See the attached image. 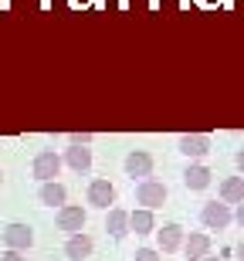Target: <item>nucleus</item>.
<instances>
[{
    "mask_svg": "<svg viewBox=\"0 0 244 261\" xmlns=\"http://www.w3.org/2000/svg\"><path fill=\"white\" fill-rule=\"evenodd\" d=\"M0 241H4V251H31V244H34V227L14 221V224L4 227Z\"/></svg>",
    "mask_w": 244,
    "mask_h": 261,
    "instance_id": "obj_1",
    "label": "nucleus"
},
{
    "mask_svg": "<svg viewBox=\"0 0 244 261\" xmlns=\"http://www.w3.org/2000/svg\"><path fill=\"white\" fill-rule=\"evenodd\" d=\"M61 163H65V160H61L55 149H41V153L34 156V163H31V173L38 176L41 184H51V180L61 173Z\"/></svg>",
    "mask_w": 244,
    "mask_h": 261,
    "instance_id": "obj_2",
    "label": "nucleus"
},
{
    "mask_svg": "<svg viewBox=\"0 0 244 261\" xmlns=\"http://www.w3.org/2000/svg\"><path fill=\"white\" fill-rule=\"evenodd\" d=\"M200 221H204V227L207 231H224L227 224L234 221V214H231V203H217V200H210V203H204V211H200Z\"/></svg>",
    "mask_w": 244,
    "mask_h": 261,
    "instance_id": "obj_3",
    "label": "nucleus"
},
{
    "mask_svg": "<svg viewBox=\"0 0 244 261\" xmlns=\"http://www.w3.org/2000/svg\"><path fill=\"white\" fill-rule=\"evenodd\" d=\"M85 200H88V207H95V211H112V203H116V187L98 176V180L88 184Z\"/></svg>",
    "mask_w": 244,
    "mask_h": 261,
    "instance_id": "obj_4",
    "label": "nucleus"
},
{
    "mask_svg": "<svg viewBox=\"0 0 244 261\" xmlns=\"http://www.w3.org/2000/svg\"><path fill=\"white\" fill-rule=\"evenodd\" d=\"M55 221H58V231H65L71 238V234H82V231H85L88 214H85V207H78V203H65Z\"/></svg>",
    "mask_w": 244,
    "mask_h": 261,
    "instance_id": "obj_5",
    "label": "nucleus"
},
{
    "mask_svg": "<svg viewBox=\"0 0 244 261\" xmlns=\"http://www.w3.org/2000/svg\"><path fill=\"white\" fill-rule=\"evenodd\" d=\"M136 203L146 207V211L163 207L166 203V184H159V180H143V184H136Z\"/></svg>",
    "mask_w": 244,
    "mask_h": 261,
    "instance_id": "obj_6",
    "label": "nucleus"
},
{
    "mask_svg": "<svg viewBox=\"0 0 244 261\" xmlns=\"http://www.w3.org/2000/svg\"><path fill=\"white\" fill-rule=\"evenodd\" d=\"M122 170H126V176H132V180L139 176V184H143V180L153 176V156H149L146 149H132V153H126V160H122Z\"/></svg>",
    "mask_w": 244,
    "mask_h": 261,
    "instance_id": "obj_7",
    "label": "nucleus"
},
{
    "mask_svg": "<svg viewBox=\"0 0 244 261\" xmlns=\"http://www.w3.org/2000/svg\"><path fill=\"white\" fill-rule=\"evenodd\" d=\"M183 241H186V231L180 227V224H163L156 231V248L163 254H176V251H183Z\"/></svg>",
    "mask_w": 244,
    "mask_h": 261,
    "instance_id": "obj_8",
    "label": "nucleus"
},
{
    "mask_svg": "<svg viewBox=\"0 0 244 261\" xmlns=\"http://www.w3.org/2000/svg\"><path fill=\"white\" fill-rule=\"evenodd\" d=\"M176 146H180V153H183L186 160L197 163V160H204V156L210 153V136L207 133H186V136H180Z\"/></svg>",
    "mask_w": 244,
    "mask_h": 261,
    "instance_id": "obj_9",
    "label": "nucleus"
},
{
    "mask_svg": "<svg viewBox=\"0 0 244 261\" xmlns=\"http://www.w3.org/2000/svg\"><path fill=\"white\" fill-rule=\"evenodd\" d=\"M183 258L186 261H204V258H210V234H204V231H190V234H186Z\"/></svg>",
    "mask_w": 244,
    "mask_h": 261,
    "instance_id": "obj_10",
    "label": "nucleus"
},
{
    "mask_svg": "<svg viewBox=\"0 0 244 261\" xmlns=\"http://www.w3.org/2000/svg\"><path fill=\"white\" fill-rule=\"evenodd\" d=\"M92 251H95V241H92L85 231L71 234L68 241H65V258L68 261H85V258H92Z\"/></svg>",
    "mask_w": 244,
    "mask_h": 261,
    "instance_id": "obj_11",
    "label": "nucleus"
},
{
    "mask_svg": "<svg viewBox=\"0 0 244 261\" xmlns=\"http://www.w3.org/2000/svg\"><path fill=\"white\" fill-rule=\"evenodd\" d=\"M105 231H109V238L122 241V238L132 231V224H129V211H122V207H112V211H105Z\"/></svg>",
    "mask_w": 244,
    "mask_h": 261,
    "instance_id": "obj_12",
    "label": "nucleus"
},
{
    "mask_svg": "<svg viewBox=\"0 0 244 261\" xmlns=\"http://www.w3.org/2000/svg\"><path fill=\"white\" fill-rule=\"evenodd\" d=\"M61 160H65V166H71L75 173H88V170H92V149H88V146H68Z\"/></svg>",
    "mask_w": 244,
    "mask_h": 261,
    "instance_id": "obj_13",
    "label": "nucleus"
},
{
    "mask_svg": "<svg viewBox=\"0 0 244 261\" xmlns=\"http://www.w3.org/2000/svg\"><path fill=\"white\" fill-rule=\"evenodd\" d=\"M210 170H207L204 163H190L183 170V187L186 190H207V187H210Z\"/></svg>",
    "mask_w": 244,
    "mask_h": 261,
    "instance_id": "obj_14",
    "label": "nucleus"
},
{
    "mask_svg": "<svg viewBox=\"0 0 244 261\" xmlns=\"http://www.w3.org/2000/svg\"><path fill=\"white\" fill-rule=\"evenodd\" d=\"M38 197H41V203L44 207H65V200H68V190H65V184H58V180H51V184H41V190H38Z\"/></svg>",
    "mask_w": 244,
    "mask_h": 261,
    "instance_id": "obj_15",
    "label": "nucleus"
},
{
    "mask_svg": "<svg viewBox=\"0 0 244 261\" xmlns=\"http://www.w3.org/2000/svg\"><path fill=\"white\" fill-rule=\"evenodd\" d=\"M221 200L224 203H244V176H227V180H221Z\"/></svg>",
    "mask_w": 244,
    "mask_h": 261,
    "instance_id": "obj_16",
    "label": "nucleus"
},
{
    "mask_svg": "<svg viewBox=\"0 0 244 261\" xmlns=\"http://www.w3.org/2000/svg\"><path fill=\"white\" fill-rule=\"evenodd\" d=\"M129 224H132V231H136V234H153V231H159L153 211H146V207H139V211L129 214Z\"/></svg>",
    "mask_w": 244,
    "mask_h": 261,
    "instance_id": "obj_17",
    "label": "nucleus"
},
{
    "mask_svg": "<svg viewBox=\"0 0 244 261\" xmlns=\"http://www.w3.org/2000/svg\"><path fill=\"white\" fill-rule=\"evenodd\" d=\"M159 248H139L136 254H132V261H159Z\"/></svg>",
    "mask_w": 244,
    "mask_h": 261,
    "instance_id": "obj_18",
    "label": "nucleus"
},
{
    "mask_svg": "<svg viewBox=\"0 0 244 261\" xmlns=\"http://www.w3.org/2000/svg\"><path fill=\"white\" fill-rule=\"evenodd\" d=\"M92 133H68V146H92Z\"/></svg>",
    "mask_w": 244,
    "mask_h": 261,
    "instance_id": "obj_19",
    "label": "nucleus"
},
{
    "mask_svg": "<svg viewBox=\"0 0 244 261\" xmlns=\"http://www.w3.org/2000/svg\"><path fill=\"white\" fill-rule=\"evenodd\" d=\"M0 261H28V258H24V251H4Z\"/></svg>",
    "mask_w": 244,
    "mask_h": 261,
    "instance_id": "obj_20",
    "label": "nucleus"
},
{
    "mask_svg": "<svg viewBox=\"0 0 244 261\" xmlns=\"http://www.w3.org/2000/svg\"><path fill=\"white\" fill-rule=\"evenodd\" d=\"M234 166H237V170H241V176H244V146H241V149H237V153H234Z\"/></svg>",
    "mask_w": 244,
    "mask_h": 261,
    "instance_id": "obj_21",
    "label": "nucleus"
},
{
    "mask_svg": "<svg viewBox=\"0 0 244 261\" xmlns=\"http://www.w3.org/2000/svg\"><path fill=\"white\" fill-rule=\"evenodd\" d=\"M234 221L244 227V203H237V211H234Z\"/></svg>",
    "mask_w": 244,
    "mask_h": 261,
    "instance_id": "obj_22",
    "label": "nucleus"
},
{
    "mask_svg": "<svg viewBox=\"0 0 244 261\" xmlns=\"http://www.w3.org/2000/svg\"><path fill=\"white\" fill-rule=\"evenodd\" d=\"M234 254H237V261H244V241H241V244L234 248Z\"/></svg>",
    "mask_w": 244,
    "mask_h": 261,
    "instance_id": "obj_23",
    "label": "nucleus"
},
{
    "mask_svg": "<svg viewBox=\"0 0 244 261\" xmlns=\"http://www.w3.org/2000/svg\"><path fill=\"white\" fill-rule=\"evenodd\" d=\"M204 261H224V258H214V254H210V258H204Z\"/></svg>",
    "mask_w": 244,
    "mask_h": 261,
    "instance_id": "obj_24",
    "label": "nucleus"
},
{
    "mask_svg": "<svg viewBox=\"0 0 244 261\" xmlns=\"http://www.w3.org/2000/svg\"><path fill=\"white\" fill-rule=\"evenodd\" d=\"M0 187H4V173H0Z\"/></svg>",
    "mask_w": 244,
    "mask_h": 261,
    "instance_id": "obj_25",
    "label": "nucleus"
}]
</instances>
